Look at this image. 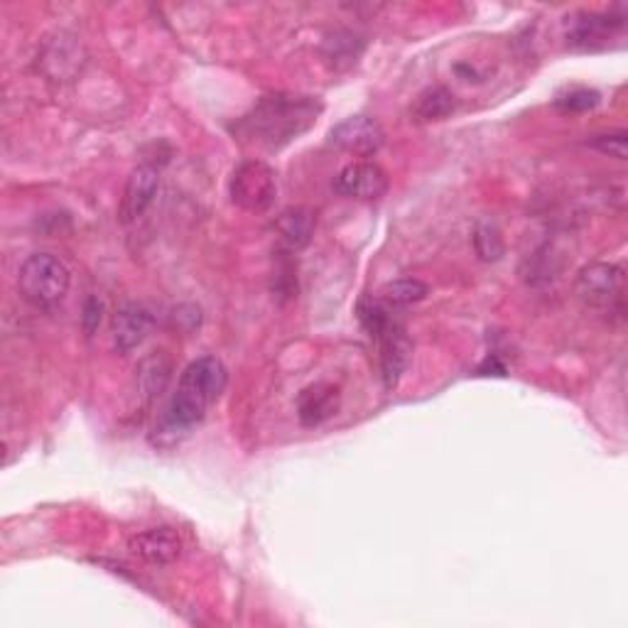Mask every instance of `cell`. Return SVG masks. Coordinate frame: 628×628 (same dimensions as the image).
<instances>
[{"mask_svg":"<svg viewBox=\"0 0 628 628\" xmlns=\"http://www.w3.org/2000/svg\"><path fill=\"white\" fill-rule=\"evenodd\" d=\"M577 297L592 310H611L624 300V271L616 263H589L575 283Z\"/></svg>","mask_w":628,"mask_h":628,"instance_id":"5","label":"cell"},{"mask_svg":"<svg viewBox=\"0 0 628 628\" xmlns=\"http://www.w3.org/2000/svg\"><path fill=\"white\" fill-rule=\"evenodd\" d=\"M599 104V94L592 88H572L565 96L557 98V106L569 114H585Z\"/></svg>","mask_w":628,"mask_h":628,"instance_id":"20","label":"cell"},{"mask_svg":"<svg viewBox=\"0 0 628 628\" xmlns=\"http://www.w3.org/2000/svg\"><path fill=\"white\" fill-rule=\"evenodd\" d=\"M336 410H339V388L324 384V380L307 386L297 398V415L305 428L322 425L324 420H329Z\"/></svg>","mask_w":628,"mask_h":628,"instance_id":"12","label":"cell"},{"mask_svg":"<svg viewBox=\"0 0 628 628\" xmlns=\"http://www.w3.org/2000/svg\"><path fill=\"white\" fill-rule=\"evenodd\" d=\"M621 25H624V18L582 13L569 22L567 40L569 44H577V48H589V44L604 40L611 30H619Z\"/></svg>","mask_w":628,"mask_h":628,"instance_id":"13","label":"cell"},{"mask_svg":"<svg viewBox=\"0 0 628 628\" xmlns=\"http://www.w3.org/2000/svg\"><path fill=\"white\" fill-rule=\"evenodd\" d=\"M334 189L344 197L352 199H380L388 192V175L380 165L376 163H352L346 165L344 170L336 175L334 179Z\"/></svg>","mask_w":628,"mask_h":628,"instance_id":"7","label":"cell"},{"mask_svg":"<svg viewBox=\"0 0 628 628\" xmlns=\"http://www.w3.org/2000/svg\"><path fill=\"white\" fill-rule=\"evenodd\" d=\"M322 114V104L312 96L295 94H271L255 104L251 114H245L236 123L233 133L251 148L278 153L285 145L297 140L300 136L317 123Z\"/></svg>","mask_w":628,"mask_h":628,"instance_id":"1","label":"cell"},{"mask_svg":"<svg viewBox=\"0 0 628 628\" xmlns=\"http://www.w3.org/2000/svg\"><path fill=\"white\" fill-rule=\"evenodd\" d=\"M457 101L454 94L450 88L444 86H430L425 88V92L415 101V108H412V116L422 121V123H430V121H442L447 118L454 111Z\"/></svg>","mask_w":628,"mask_h":628,"instance_id":"16","label":"cell"},{"mask_svg":"<svg viewBox=\"0 0 628 628\" xmlns=\"http://www.w3.org/2000/svg\"><path fill=\"white\" fill-rule=\"evenodd\" d=\"M157 189H160V172L153 165L136 167L126 182V192H123L121 219L126 223L138 221L153 207Z\"/></svg>","mask_w":628,"mask_h":628,"instance_id":"10","label":"cell"},{"mask_svg":"<svg viewBox=\"0 0 628 628\" xmlns=\"http://www.w3.org/2000/svg\"><path fill=\"white\" fill-rule=\"evenodd\" d=\"M474 249L481 261H486V263L499 261V258L503 255V239H501L499 229L491 227V223H479L474 231Z\"/></svg>","mask_w":628,"mask_h":628,"instance_id":"19","label":"cell"},{"mask_svg":"<svg viewBox=\"0 0 628 628\" xmlns=\"http://www.w3.org/2000/svg\"><path fill=\"white\" fill-rule=\"evenodd\" d=\"M101 320H104V302L98 297H86L82 310V327L86 336H94L98 332Z\"/></svg>","mask_w":628,"mask_h":628,"instance_id":"22","label":"cell"},{"mask_svg":"<svg viewBox=\"0 0 628 628\" xmlns=\"http://www.w3.org/2000/svg\"><path fill=\"white\" fill-rule=\"evenodd\" d=\"M172 378V364L163 352L143 358L138 368V388L145 398H155L167 388Z\"/></svg>","mask_w":628,"mask_h":628,"instance_id":"15","label":"cell"},{"mask_svg":"<svg viewBox=\"0 0 628 628\" xmlns=\"http://www.w3.org/2000/svg\"><path fill=\"white\" fill-rule=\"evenodd\" d=\"M378 342H380V376H384L386 388L393 390L400 384L402 374L408 371L412 344L400 322H393L390 327L378 336Z\"/></svg>","mask_w":628,"mask_h":628,"instance_id":"9","label":"cell"},{"mask_svg":"<svg viewBox=\"0 0 628 628\" xmlns=\"http://www.w3.org/2000/svg\"><path fill=\"white\" fill-rule=\"evenodd\" d=\"M227 366L217 356H201L189 364L182 378H179L175 396L167 406V422L175 430L195 428L197 422L205 420L207 410L214 406L219 396L227 388Z\"/></svg>","mask_w":628,"mask_h":628,"instance_id":"2","label":"cell"},{"mask_svg":"<svg viewBox=\"0 0 628 628\" xmlns=\"http://www.w3.org/2000/svg\"><path fill=\"white\" fill-rule=\"evenodd\" d=\"M130 553L148 565H172L182 555V537L172 528H150L130 537Z\"/></svg>","mask_w":628,"mask_h":628,"instance_id":"11","label":"cell"},{"mask_svg":"<svg viewBox=\"0 0 628 628\" xmlns=\"http://www.w3.org/2000/svg\"><path fill=\"white\" fill-rule=\"evenodd\" d=\"M430 287L422 283L418 278H400V280H393L384 290H380V302L388 305L390 310H400V307H408L415 305V302H420L428 297Z\"/></svg>","mask_w":628,"mask_h":628,"instance_id":"17","label":"cell"},{"mask_svg":"<svg viewBox=\"0 0 628 628\" xmlns=\"http://www.w3.org/2000/svg\"><path fill=\"white\" fill-rule=\"evenodd\" d=\"M72 275L57 255L32 253L18 273V290L25 302L38 310H52L70 293Z\"/></svg>","mask_w":628,"mask_h":628,"instance_id":"3","label":"cell"},{"mask_svg":"<svg viewBox=\"0 0 628 628\" xmlns=\"http://www.w3.org/2000/svg\"><path fill=\"white\" fill-rule=\"evenodd\" d=\"M229 195L236 207L251 214H263L273 207L278 195V179L271 165L263 160H243L229 179Z\"/></svg>","mask_w":628,"mask_h":628,"instance_id":"4","label":"cell"},{"mask_svg":"<svg viewBox=\"0 0 628 628\" xmlns=\"http://www.w3.org/2000/svg\"><path fill=\"white\" fill-rule=\"evenodd\" d=\"M329 140L334 148L354 157H371L384 148L386 133L380 128V123L371 116H352L332 128Z\"/></svg>","mask_w":628,"mask_h":628,"instance_id":"6","label":"cell"},{"mask_svg":"<svg viewBox=\"0 0 628 628\" xmlns=\"http://www.w3.org/2000/svg\"><path fill=\"white\" fill-rule=\"evenodd\" d=\"M358 322H362V327L371 334L374 339H378V336L396 322V317H393V310L380 300H362L358 302Z\"/></svg>","mask_w":628,"mask_h":628,"instance_id":"18","label":"cell"},{"mask_svg":"<svg viewBox=\"0 0 628 628\" xmlns=\"http://www.w3.org/2000/svg\"><path fill=\"white\" fill-rule=\"evenodd\" d=\"M278 233L280 241L285 243L287 251H300L310 243L314 233V214L305 207L287 209L283 217L278 219Z\"/></svg>","mask_w":628,"mask_h":628,"instance_id":"14","label":"cell"},{"mask_svg":"<svg viewBox=\"0 0 628 628\" xmlns=\"http://www.w3.org/2000/svg\"><path fill=\"white\" fill-rule=\"evenodd\" d=\"M592 148H597L599 153L616 157V160H626L628 155V143H626V133L616 130V133H604V136H597L592 140Z\"/></svg>","mask_w":628,"mask_h":628,"instance_id":"21","label":"cell"},{"mask_svg":"<svg viewBox=\"0 0 628 628\" xmlns=\"http://www.w3.org/2000/svg\"><path fill=\"white\" fill-rule=\"evenodd\" d=\"M153 327L155 317L148 307L138 305V302H126V305L118 307L114 322H111V339H114L116 352L130 354L133 349H138L148 339Z\"/></svg>","mask_w":628,"mask_h":628,"instance_id":"8","label":"cell"}]
</instances>
